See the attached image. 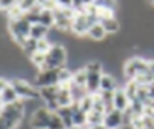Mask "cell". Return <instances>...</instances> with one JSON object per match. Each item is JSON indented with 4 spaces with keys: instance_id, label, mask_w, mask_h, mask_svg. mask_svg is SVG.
<instances>
[{
    "instance_id": "obj_1",
    "label": "cell",
    "mask_w": 154,
    "mask_h": 129,
    "mask_svg": "<svg viewBox=\"0 0 154 129\" xmlns=\"http://www.w3.org/2000/svg\"><path fill=\"white\" fill-rule=\"evenodd\" d=\"M25 101L19 100L12 105H5L0 114V129H17L25 117Z\"/></svg>"
},
{
    "instance_id": "obj_2",
    "label": "cell",
    "mask_w": 154,
    "mask_h": 129,
    "mask_svg": "<svg viewBox=\"0 0 154 129\" xmlns=\"http://www.w3.org/2000/svg\"><path fill=\"white\" fill-rule=\"evenodd\" d=\"M66 62H68V51L62 43H54L51 46V49L46 54L45 64L38 69V71H45V69H62L66 68Z\"/></svg>"
},
{
    "instance_id": "obj_3",
    "label": "cell",
    "mask_w": 154,
    "mask_h": 129,
    "mask_svg": "<svg viewBox=\"0 0 154 129\" xmlns=\"http://www.w3.org/2000/svg\"><path fill=\"white\" fill-rule=\"evenodd\" d=\"M11 86L14 88L16 94L22 101H37L40 100V92L38 89L32 85V82H28L26 79H20V77H14L11 79Z\"/></svg>"
},
{
    "instance_id": "obj_4",
    "label": "cell",
    "mask_w": 154,
    "mask_h": 129,
    "mask_svg": "<svg viewBox=\"0 0 154 129\" xmlns=\"http://www.w3.org/2000/svg\"><path fill=\"white\" fill-rule=\"evenodd\" d=\"M31 26L32 25L25 17L17 19V20H8V32L12 38V42L19 46H22V43L26 40V38H29Z\"/></svg>"
},
{
    "instance_id": "obj_5",
    "label": "cell",
    "mask_w": 154,
    "mask_h": 129,
    "mask_svg": "<svg viewBox=\"0 0 154 129\" xmlns=\"http://www.w3.org/2000/svg\"><path fill=\"white\" fill-rule=\"evenodd\" d=\"M122 71H123V75H125L126 82L134 80L136 77L149 72V60H146L143 57H131V58H128L125 62Z\"/></svg>"
},
{
    "instance_id": "obj_6",
    "label": "cell",
    "mask_w": 154,
    "mask_h": 129,
    "mask_svg": "<svg viewBox=\"0 0 154 129\" xmlns=\"http://www.w3.org/2000/svg\"><path fill=\"white\" fill-rule=\"evenodd\" d=\"M63 69V68H62ZM59 74L60 69H45V71H37L34 79H32V85L37 89L42 88H48V86H57L59 85Z\"/></svg>"
},
{
    "instance_id": "obj_7",
    "label": "cell",
    "mask_w": 154,
    "mask_h": 129,
    "mask_svg": "<svg viewBox=\"0 0 154 129\" xmlns=\"http://www.w3.org/2000/svg\"><path fill=\"white\" fill-rule=\"evenodd\" d=\"M53 111H49L48 108H45L43 105L38 106L29 117V124L32 129H48L49 126V120Z\"/></svg>"
},
{
    "instance_id": "obj_8",
    "label": "cell",
    "mask_w": 154,
    "mask_h": 129,
    "mask_svg": "<svg viewBox=\"0 0 154 129\" xmlns=\"http://www.w3.org/2000/svg\"><path fill=\"white\" fill-rule=\"evenodd\" d=\"M103 126L106 129H122L125 126L123 123V112L120 111H109L105 114V117H103Z\"/></svg>"
},
{
    "instance_id": "obj_9",
    "label": "cell",
    "mask_w": 154,
    "mask_h": 129,
    "mask_svg": "<svg viewBox=\"0 0 154 129\" xmlns=\"http://www.w3.org/2000/svg\"><path fill=\"white\" fill-rule=\"evenodd\" d=\"M131 101L128 98L126 92L123 91V88H119L117 91L114 92V98H112V108L116 111H120V112H126L130 109Z\"/></svg>"
},
{
    "instance_id": "obj_10",
    "label": "cell",
    "mask_w": 154,
    "mask_h": 129,
    "mask_svg": "<svg viewBox=\"0 0 154 129\" xmlns=\"http://www.w3.org/2000/svg\"><path fill=\"white\" fill-rule=\"evenodd\" d=\"M103 72H88L86 71V91L88 94H97L100 92V80Z\"/></svg>"
},
{
    "instance_id": "obj_11",
    "label": "cell",
    "mask_w": 154,
    "mask_h": 129,
    "mask_svg": "<svg viewBox=\"0 0 154 129\" xmlns=\"http://www.w3.org/2000/svg\"><path fill=\"white\" fill-rule=\"evenodd\" d=\"M119 82L117 79L111 74V72H103L102 75V80H100V91L102 92H116L119 89Z\"/></svg>"
},
{
    "instance_id": "obj_12",
    "label": "cell",
    "mask_w": 154,
    "mask_h": 129,
    "mask_svg": "<svg viewBox=\"0 0 154 129\" xmlns=\"http://www.w3.org/2000/svg\"><path fill=\"white\" fill-rule=\"evenodd\" d=\"M56 114L60 117V120L65 124V129H71L74 128V123H72V108L71 106H63V108H59L56 111Z\"/></svg>"
},
{
    "instance_id": "obj_13",
    "label": "cell",
    "mask_w": 154,
    "mask_h": 129,
    "mask_svg": "<svg viewBox=\"0 0 154 129\" xmlns=\"http://www.w3.org/2000/svg\"><path fill=\"white\" fill-rule=\"evenodd\" d=\"M100 25L103 26L106 34H117L120 31V22L116 17H106V19H100Z\"/></svg>"
},
{
    "instance_id": "obj_14",
    "label": "cell",
    "mask_w": 154,
    "mask_h": 129,
    "mask_svg": "<svg viewBox=\"0 0 154 129\" xmlns=\"http://www.w3.org/2000/svg\"><path fill=\"white\" fill-rule=\"evenodd\" d=\"M71 108H72V123H74V126L88 128L86 126V114L79 108V105H77V103H72Z\"/></svg>"
},
{
    "instance_id": "obj_15",
    "label": "cell",
    "mask_w": 154,
    "mask_h": 129,
    "mask_svg": "<svg viewBox=\"0 0 154 129\" xmlns=\"http://www.w3.org/2000/svg\"><path fill=\"white\" fill-rule=\"evenodd\" d=\"M20 98H19V95L16 94V91H14V88H12L11 85L5 89V91L0 94V103L5 106V105H12V103H16V101H19Z\"/></svg>"
},
{
    "instance_id": "obj_16",
    "label": "cell",
    "mask_w": 154,
    "mask_h": 129,
    "mask_svg": "<svg viewBox=\"0 0 154 129\" xmlns=\"http://www.w3.org/2000/svg\"><path fill=\"white\" fill-rule=\"evenodd\" d=\"M38 23L46 26L48 29H53L54 25H56V19H54V11H49V9H43L40 11V19H38Z\"/></svg>"
},
{
    "instance_id": "obj_17",
    "label": "cell",
    "mask_w": 154,
    "mask_h": 129,
    "mask_svg": "<svg viewBox=\"0 0 154 129\" xmlns=\"http://www.w3.org/2000/svg\"><path fill=\"white\" fill-rule=\"evenodd\" d=\"M49 31L46 26H43V25L37 23V25H32L31 26V32H29V37L34 38V40H42V38H48L49 35Z\"/></svg>"
},
{
    "instance_id": "obj_18",
    "label": "cell",
    "mask_w": 154,
    "mask_h": 129,
    "mask_svg": "<svg viewBox=\"0 0 154 129\" xmlns=\"http://www.w3.org/2000/svg\"><path fill=\"white\" fill-rule=\"evenodd\" d=\"M86 35H88L89 38H93V40H96V42H102V40L106 37V32H105L103 26H102L100 22H99V23L93 25V26L89 28V31H88Z\"/></svg>"
},
{
    "instance_id": "obj_19",
    "label": "cell",
    "mask_w": 154,
    "mask_h": 129,
    "mask_svg": "<svg viewBox=\"0 0 154 129\" xmlns=\"http://www.w3.org/2000/svg\"><path fill=\"white\" fill-rule=\"evenodd\" d=\"M69 92H71V97H72V101L74 103H79L82 98H85L88 95V91H86L85 86H77L72 82L69 85Z\"/></svg>"
},
{
    "instance_id": "obj_20",
    "label": "cell",
    "mask_w": 154,
    "mask_h": 129,
    "mask_svg": "<svg viewBox=\"0 0 154 129\" xmlns=\"http://www.w3.org/2000/svg\"><path fill=\"white\" fill-rule=\"evenodd\" d=\"M103 117H105V114H100V112H96V111L88 112L86 114V126L93 128V126H97V124H103Z\"/></svg>"
},
{
    "instance_id": "obj_21",
    "label": "cell",
    "mask_w": 154,
    "mask_h": 129,
    "mask_svg": "<svg viewBox=\"0 0 154 129\" xmlns=\"http://www.w3.org/2000/svg\"><path fill=\"white\" fill-rule=\"evenodd\" d=\"M20 49L23 51V54H25V56H28V58H29L32 54L37 52V40H34V38H31V37L26 38V40L22 43Z\"/></svg>"
},
{
    "instance_id": "obj_22",
    "label": "cell",
    "mask_w": 154,
    "mask_h": 129,
    "mask_svg": "<svg viewBox=\"0 0 154 129\" xmlns=\"http://www.w3.org/2000/svg\"><path fill=\"white\" fill-rule=\"evenodd\" d=\"M71 82L77 86H85L86 88V71H85V68L75 69L72 72V80Z\"/></svg>"
},
{
    "instance_id": "obj_23",
    "label": "cell",
    "mask_w": 154,
    "mask_h": 129,
    "mask_svg": "<svg viewBox=\"0 0 154 129\" xmlns=\"http://www.w3.org/2000/svg\"><path fill=\"white\" fill-rule=\"evenodd\" d=\"M77 105H79V108H80L85 114L91 112V111H93V106H94V97H93L91 94H88L85 98H82L79 103H77Z\"/></svg>"
},
{
    "instance_id": "obj_24",
    "label": "cell",
    "mask_w": 154,
    "mask_h": 129,
    "mask_svg": "<svg viewBox=\"0 0 154 129\" xmlns=\"http://www.w3.org/2000/svg\"><path fill=\"white\" fill-rule=\"evenodd\" d=\"M45 60H46V54H43V52H35L29 57V62L32 63V66L37 68V71L45 64Z\"/></svg>"
},
{
    "instance_id": "obj_25",
    "label": "cell",
    "mask_w": 154,
    "mask_h": 129,
    "mask_svg": "<svg viewBox=\"0 0 154 129\" xmlns=\"http://www.w3.org/2000/svg\"><path fill=\"white\" fill-rule=\"evenodd\" d=\"M54 43L49 40V38H42V40H37V52H43L48 54V51L51 49Z\"/></svg>"
},
{
    "instance_id": "obj_26",
    "label": "cell",
    "mask_w": 154,
    "mask_h": 129,
    "mask_svg": "<svg viewBox=\"0 0 154 129\" xmlns=\"http://www.w3.org/2000/svg\"><path fill=\"white\" fill-rule=\"evenodd\" d=\"M48 129H65V124H63V122L60 120V117H59L56 112H53V115H51Z\"/></svg>"
},
{
    "instance_id": "obj_27",
    "label": "cell",
    "mask_w": 154,
    "mask_h": 129,
    "mask_svg": "<svg viewBox=\"0 0 154 129\" xmlns=\"http://www.w3.org/2000/svg\"><path fill=\"white\" fill-rule=\"evenodd\" d=\"M35 3H37V2H34V0H25V2H17L19 8H20L23 12H28V11H31V9L35 6Z\"/></svg>"
},
{
    "instance_id": "obj_28",
    "label": "cell",
    "mask_w": 154,
    "mask_h": 129,
    "mask_svg": "<svg viewBox=\"0 0 154 129\" xmlns=\"http://www.w3.org/2000/svg\"><path fill=\"white\" fill-rule=\"evenodd\" d=\"M16 5V2H11V0H0V11H9L12 6Z\"/></svg>"
},
{
    "instance_id": "obj_29",
    "label": "cell",
    "mask_w": 154,
    "mask_h": 129,
    "mask_svg": "<svg viewBox=\"0 0 154 129\" xmlns=\"http://www.w3.org/2000/svg\"><path fill=\"white\" fill-rule=\"evenodd\" d=\"M146 91H148V97H149V100H154V82H152L151 85L146 86Z\"/></svg>"
},
{
    "instance_id": "obj_30",
    "label": "cell",
    "mask_w": 154,
    "mask_h": 129,
    "mask_svg": "<svg viewBox=\"0 0 154 129\" xmlns=\"http://www.w3.org/2000/svg\"><path fill=\"white\" fill-rule=\"evenodd\" d=\"M149 71H151V74L154 75V58L149 60Z\"/></svg>"
},
{
    "instance_id": "obj_31",
    "label": "cell",
    "mask_w": 154,
    "mask_h": 129,
    "mask_svg": "<svg viewBox=\"0 0 154 129\" xmlns=\"http://www.w3.org/2000/svg\"><path fill=\"white\" fill-rule=\"evenodd\" d=\"M88 129H106L103 124H97V126H93V128H88Z\"/></svg>"
},
{
    "instance_id": "obj_32",
    "label": "cell",
    "mask_w": 154,
    "mask_h": 129,
    "mask_svg": "<svg viewBox=\"0 0 154 129\" xmlns=\"http://www.w3.org/2000/svg\"><path fill=\"white\" fill-rule=\"evenodd\" d=\"M71 129H88V128H80V126H74V128H71Z\"/></svg>"
},
{
    "instance_id": "obj_33",
    "label": "cell",
    "mask_w": 154,
    "mask_h": 129,
    "mask_svg": "<svg viewBox=\"0 0 154 129\" xmlns=\"http://www.w3.org/2000/svg\"><path fill=\"white\" fill-rule=\"evenodd\" d=\"M2 108H3V105H2V103H0V114H2Z\"/></svg>"
},
{
    "instance_id": "obj_34",
    "label": "cell",
    "mask_w": 154,
    "mask_h": 129,
    "mask_svg": "<svg viewBox=\"0 0 154 129\" xmlns=\"http://www.w3.org/2000/svg\"><path fill=\"white\" fill-rule=\"evenodd\" d=\"M122 129H131V128H130V126H123Z\"/></svg>"
}]
</instances>
